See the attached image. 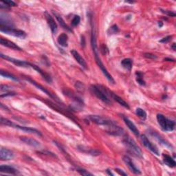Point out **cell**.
Returning <instances> with one entry per match:
<instances>
[{
	"label": "cell",
	"mask_w": 176,
	"mask_h": 176,
	"mask_svg": "<svg viewBox=\"0 0 176 176\" xmlns=\"http://www.w3.org/2000/svg\"><path fill=\"white\" fill-rule=\"evenodd\" d=\"M91 45H92V50L94 52V54L95 57V61L96 63H97L98 66L100 67V69L101 70V71L103 73V74L105 76V77L107 78V80L109 81L110 83L112 84L115 83V81H114V79L113 78L112 76H111L109 72L107 71V70L106 69V67H105L104 64L102 63V61L98 55V50L97 47V43H96V31L95 28L94 26H92V34H91Z\"/></svg>",
	"instance_id": "6da1fadb"
},
{
	"label": "cell",
	"mask_w": 176,
	"mask_h": 176,
	"mask_svg": "<svg viewBox=\"0 0 176 176\" xmlns=\"http://www.w3.org/2000/svg\"><path fill=\"white\" fill-rule=\"evenodd\" d=\"M123 142H124L126 146L128 148L129 151H130L132 154H134L135 156L139 158H142L141 149L137 145L136 142H135L133 139H131L130 136H125L124 139H123Z\"/></svg>",
	"instance_id": "7a4b0ae2"
},
{
	"label": "cell",
	"mask_w": 176,
	"mask_h": 176,
	"mask_svg": "<svg viewBox=\"0 0 176 176\" xmlns=\"http://www.w3.org/2000/svg\"><path fill=\"white\" fill-rule=\"evenodd\" d=\"M1 124L2 125H5V126H9V127H14V128H17L19 130H21L22 131H24L26 132H28V133H33V134H35L37 135H39V136H42V134L39 131H38L36 129L34 128H31V127H23V126H20L19 125H16L12 122L10 120H8L7 118H3L2 117L1 118Z\"/></svg>",
	"instance_id": "3957f363"
},
{
	"label": "cell",
	"mask_w": 176,
	"mask_h": 176,
	"mask_svg": "<svg viewBox=\"0 0 176 176\" xmlns=\"http://www.w3.org/2000/svg\"><path fill=\"white\" fill-rule=\"evenodd\" d=\"M0 31L5 34L12 35V36L21 38V39H25L27 34L24 31L19 29H15L13 27H8V26H0Z\"/></svg>",
	"instance_id": "277c9868"
},
{
	"label": "cell",
	"mask_w": 176,
	"mask_h": 176,
	"mask_svg": "<svg viewBox=\"0 0 176 176\" xmlns=\"http://www.w3.org/2000/svg\"><path fill=\"white\" fill-rule=\"evenodd\" d=\"M87 119L91 122L95 123L96 125L106 126L107 127L115 123L113 121H111V120L109 118H105V117L98 115H90L87 116Z\"/></svg>",
	"instance_id": "5b68a950"
},
{
	"label": "cell",
	"mask_w": 176,
	"mask_h": 176,
	"mask_svg": "<svg viewBox=\"0 0 176 176\" xmlns=\"http://www.w3.org/2000/svg\"><path fill=\"white\" fill-rule=\"evenodd\" d=\"M90 89L98 99L101 100V101L107 104L111 103L110 98L105 94V93L102 91V90L100 87L99 86H97V85L92 86L90 87Z\"/></svg>",
	"instance_id": "8992f818"
},
{
	"label": "cell",
	"mask_w": 176,
	"mask_h": 176,
	"mask_svg": "<svg viewBox=\"0 0 176 176\" xmlns=\"http://www.w3.org/2000/svg\"><path fill=\"white\" fill-rule=\"evenodd\" d=\"M140 140H141L143 145L145 146V147L147 148L149 150H150L152 153H154L157 155H160V151L157 148V146L154 145V144L148 139V138L146 137L145 135H142V136H140Z\"/></svg>",
	"instance_id": "52a82bcc"
},
{
	"label": "cell",
	"mask_w": 176,
	"mask_h": 176,
	"mask_svg": "<svg viewBox=\"0 0 176 176\" xmlns=\"http://www.w3.org/2000/svg\"><path fill=\"white\" fill-rule=\"evenodd\" d=\"M1 56V57L4 58L6 61H10V62L14 63V65H16L17 66H19V67H32V65H33V63H30L28 62V61H22V60H19V59H16V58H12L8 57V56L6 55H4L3 54H0Z\"/></svg>",
	"instance_id": "ba28073f"
},
{
	"label": "cell",
	"mask_w": 176,
	"mask_h": 176,
	"mask_svg": "<svg viewBox=\"0 0 176 176\" xmlns=\"http://www.w3.org/2000/svg\"><path fill=\"white\" fill-rule=\"evenodd\" d=\"M24 78L26 79V81H28V82H30V83L31 84L34 85V86L35 87H37L38 88V89H39L40 90H42L43 92L46 94L48 95V96H49L51 98L55 100V101H57V102H60V101H59V100H58V98L57 97V96L54 95L53 94H52L50 92H49V91H48V90H46L45 87H43L42 86H41L40 84L37 83V82L33 80V79L30 78V77H24Z\"/></svg>",
	"instance_id": "9c48e42d"
},
{
	"label": "cell",
	"mask_w": 176,
	"mask_h": 176,
	"mask_svg": "<svg viewBox=\"0 0 176 176\" xmlns=\"http://www.w3.org/2000/svg\"><path fill=\"white\" fill-rule=\"evenodd\" d=\"M122 160L123 161H124V162L126 164V165H127V166L129 167V169H130L131 171L134 173V174H137V175L141 174V171H140V169L138 168L136 165H135V164L134 163L133 161L131 160V159L130 157L125 155V156L123 157Z\"/></svg>",
	"instance_id": "30bf717a"
},
{
	"label": "cell",
	"mask_w": 176,
	"mask_h": 176,
	"mask_svg": "<svg viewBox=\"0 0 176 176\" xmlns=\"http://www.w3.org/2000/svg\"><path fill=\"white\" fill-rule=\"evenodd\" d=\"M71 54H72L73 57L75 58V60L78 63L79 65H80L85 70H87V65L86 61H85L84 58L81 57V55L79 54L77 50H71Z\"/></svg>",
	"instance_id": "8fae6325"
},
{
	"label": "cell",
	"mask_w": 176,
	"mask_h": 176,
	"mask_svg": "<svg viewBox=\"0 0 176 176\" xmlns=\"http://www.w3.org/2000/svg\"><path fill=\"white\" fill-rule=\"evenodd\" d=\"M45 15H46V19L47 20V22H48L50 28L51 29L52 33L53 34L56 33V32L57 31L58 27H57V23L55 22V20L53 19V17H52L50 14L48 13V12H46Z\"/></svg>",
	"instance_id": "7c38bea8"
},
{
	"label": "cell",
	"mask_w": 176,
	"mask_h": 176,
	"mask_svg": "<svg viewBox=\"0 0 176 176\" xmlns=\"http://www.w3.org/2000/svg\"><path fill=\"white\" fill-rule=\"evenodd\" d=\"M123 120H124V122L126 125L127 126V127L132 131V133H133L136 136H140L139 130H138V128L136 127V126L134 125V123L132 122L130 119H129L127 117L124 116L123 117Z\"/></svg>",
	"instance_id": "4fadbf2b"
},
{
	"label": "cell",
	"mask_w": 176,
	"mask_h": 176,
	"mask_svg": "<svg viewBox=\"0 0 176 176\" xmlns=\"http://www.w3.org/2000/svg\"><path fill=\"white\" fill-rule=\"evenodd\" d=\"M14 157L13 151L6 148H1L0 150V159L2 160H10Z\"/></svg>",
	"instance_id": "5bb4252c"
},
{
	"label": "cell",
	"mask_w": 176,
	"mask_h": 176,
	"mask_svg": "<svg viewBox=\"0 0 176 176\" xmlns=\"http://www.w3.org/2000/svg\"><path fill=\"white\" fill-rule=\"evenodd\" d=\"M0 43H1V45L7 47V48H9L10 49L15 50H22V48L17 46V44L11 42V41L6 39L4 38H1V39H0Z\"/></svg>",
	"instance_id": "9a60e30c"
},
{
	"label": "cell",
	"mask_w": 176,
	"mask_h": 176,
	"mask_svg": "<svg viewBox=\"0 0 176 176\" xmlns=\"http://www.w3.org/2000/svg\"><path fill=\"white\" fill-rule=\"evenodd\" d=\"M151 134L153 136L155 139H156L158 142H159L160 144H162V145L166 146V147L168 148H172V145L170 144L169 142H167L166 140H165L163 138L160 136V135L158 134L156 131H151Z\"/></svg>",
	"instance_id": "2e32d148"
},
{
	"label": "cell",
	"mask_w": 176,
	"mask_h": 176,
	"mask_svg": "<svg viewBox=\"0 0 176 176\" xmlns=\"http://www.w3.org/2000/svg\"><path fill=\"white\" fill-rule=\"evenodd\" d=\"M52 13H53L54 15L56 17V19H57V20L58 21V22L59 23V24L61 25V27H62L63 28L65 29V30H67V31H69V32H72V30L69 28V26H67L65 21H64L63 19L62 18V17H61L59 14L57 13V12H54V10L52 11Z\"/></svg>",
	"instance_id": "e0dca14e"
},
{
	"label": "cell",
	"mask_w": 176,
	"mask_h": 176,
	"mask_svg": "<svg viewBox=\"0 0 176 176\" xmlns=\"http://www.w3.org/2000/svg\"><path fill=\"white\" fill-rule=\"evenodd\" d=\"M78 149L79 151L83 152V153L89 154L92 155H100V151H98V150H96V149H95L88 148V147H86V146H79L78 147Z\"/></svg>",
	"instance_id": "ac0fdd59"
},
{
	"label": "cell",
	"mask_w": 176,
	"mask_h": 176,
	"mask_svg": "<svg viewBox=\"0 0 176 176\" xmlns=\"http://www.w3.org/2000/svg\"><path fill=\"white\" fill-rule=\"evenodd\" d=\"M20 139L22 142H23L27 145H30L31 146H34V147H37V146H40V143L37 141V140H34L33 138H28V137H21Z\"/></svg>",
	"instance_id": "d6986e66"
},
{
	"label": "cell",
	"mask_w": 176,
	"mask_h": 176,
	"mask_svg": "<svg viewBox=\"0 0 176 176\" xmlns=\"http://www.w3.org/2000/svg\"><path fill=\"white\" fill-rule=\"evenodd\" d=\"M163 162L166 165L171 167V168H174V167L176 166V162L175 160L169 155H163Z\"/></svg>",
	"instance_id": "ffe728a7"
},
{
	"label": "cell",
	"mask_w": 176,
	"mask_h": 176,
	"mask_svg": "<svg viewBox=\"0 0 176 176\" xmlns=\"http://www.w3.org/2000/svg\"><path fill=\"white\" fill-rule=\"evenodd\" d=\"M110 98L114 99V101H116L117 102H118V103H119L120 105H122V107L127 108V109H130V106H129L127 102H125L124 100H123L122 98L120 97V96H118V95H116V94L111 92Z\"/></svg>",
	"instance_id": "44dd1931"
},
{
	"label": "cell",
	"mask_w": 176,
	"mask_h": 176,
	"mask_svg": "<svg viewBox=\"0 0 176 176\" xmlns=\"http://www.w3.org/2000/svg\"><path fill=\"white\" fill-rule=\"evenodd\" d=\"M0 172L9 174H16L17 171L13 166L8 165H1V166H0Z\"/></svg>",
	"instance_id": "7402d4cb"
},
{
	"label": "cell",
	"mask_w": 176,
	"mask_h": 176,
	"mask_svg": "<svg viewBox=\"0 0 176 176\" xmlns=\"http://www.w3.org/2000/svg\"><path fill=\"white\" fill-rule=\"evenodd\" d=\"M156 117H157V121L158 123H159V125H160L161 128H162L164 131H166L167 118L162 114H158Z\"/></svg>",
	"instance_id": "603a6c76"
},
{
	"label": "cell",
	"mask_w": 176,
	"mask_h": 176,
	"mask_svg": "<svg viewBox=\"0 0 176 176\" xmlns=\"http://www.w3.org/2000/svg\"><path fill=\"white\" fill-rule=\"evenodd\" d=\"M67 40H68V37L66 33H62L58 36L57 39V42L62 47H67Z\"/></svg>",
	"instance_id": "cb8c5ba5"
},
{
	"label": "cell",
	"mask_w": 176,
	"mask_h": 176,
	"mask_svg": "<svg viewBox=\"0 0 176 176\" xmlns=\"http://www.w3.org/2000/svg\"><path fill=\"white\" fill-rule=\"evenodd\" d=\"M121 65L125 69L130 71L132 69V66H133V60L130 58H124V59L121 61Z\"/></svg>",
	"instance_id": "d4e9b609"
},
{
	"label": "cell",
	"mask_w": 176,
	"mask_h": 176,
	"mask_svg": "<svg viewBox=\"0 0 176 176\" xmlns=\"http://www.w3.org/2000/svg\"><path fill=\"white\" fill-rule=\"evenodd\" d=\"M136 81L138 82V83L140 84V86H145V81L144 80L143 78V73L140 72V71H137L136 72Z\"/></svg>",
	"instance_id": "484cf974"
},
{
	"label": "cell",
	"mask_w": 176,
	"mask_h": 176,
	"mask_svg": "<svg viewBox=\"0 0 176 176\" xmlns=\"http://www.w3.org/2000/svg\"><path fill=\"white\" fill-rule=\"evenodd\" d=\"M0 73H1V76L3 77L10 78V79H12V80H14L16 81H19V79L17 78L15 76H14L13 74H10V73L6 71H3V70H1V72Z\"/></svg>",
	"instance_id": "4316f807"
},
{
	"label": "cell",
	"mask_w": 176,
	"mask_h": 176,
	"mask_svg": "<svg viewBox=\"0 0 176 176\" xmlns=\"http://www.w3.org/2000/svg\"><path fill=\"white\" fill-rule=\"evenodd\" d=\"M175 127V121H172V120H169L167 118L166 121V131H171L174 130Z\"/></svg>",
	"instance_id": "83f0119b"
},
{
	"label": "cell",
	"mask_w": 176,
	"mask_h": 176,
	"mask_svg": "<svg viewBox=\"0 0 176 176\" xmlns=\"http://www.w3.org/2000/svg\"><path fill=\"white\" fill-rule=\"evenodd\" d=\"M136 114L138 116L141 118L143 120H145L146 118V111L142 108H137L136 110Z\"/></svg>",
	"instance_id": "f1b7e54d"
},
{
	"label": "cell",
	"mask_w": 176,
	"mask_h": 176,
	"mask_svg": "<svg viewBox=\"0 0 176 176\" xmlns=\"http://www.w3.org/2000/svg\"><path fill=\"white\" fill-rule=\"evenodd\" d=\"M75 87L77 88V90L78 91V92H83L85 91V86H84V84L81 83V82H79V81L76 82Z\"/></svg>",
	"instance_id": "f546056e"
},
{
	"label": "cell",
	"mask_w": 176,
	"mask_h": 176,
	"mask_svg": "<svg viewBox=\"0 0 176 176\" xmlns=\"http://www.w3.org/2000/svg\"><path fill=\"white\" fill-rule=\"evenodd\" d=\"M81 22V18H80V17H79L78 15H75L74 17V18L72 19V25L73 26H77L79 24V23H80Z\"/></svg>",
	"instance_id": "4dcf8cb0"
},
{
	"label": "cell",
	"mask_w": 176,
	"mask_h": 176,
	"mask_svg": "<svg viewBox=\"0 0 176 176\" xmlns=\"http://www.w3.org/2000/svg\"><path fill=\"white\" fill-rule=\"evenodd\" d=\"M118 26L116 25H114L111 26V27L108 30V33L110 34H116L118 32Z\"/></svg>",
	"instance_id": "1f68e13d"
},
{
	"label": "cell",
	"mask_w": 176,
	"mask_h": 176,
	"mask_svg": "<svg viewBox=\"0 0 176 176\" xmlns=\"http://www.w3.org/2000/svg\"><path fill=\"white\" fill-rule=\"evenodd\" d=\"M77 171L81 175H93L92 174H91V173H90L88 171H87V170L86 169H77Z\"/></svg>",
	"instance_id": "d6a6232c"
},
{
	"label": "cell",
	"mask_w": 176,
	"mask_h": 176,
	"mask_svg": "<svg viewBox=\"0 0 176 176\" xmlns=\"http://www.w3.org/2000/svg\"><path fill=\"white\" fill-rule=\"evenodd\" d=\"M12 87L10 86H8L7 85H1V91L2 92H10V90H11Z\"/></svg>",
	"instance_id": "836d02e7"
},
{
	"label": "cell",
	"mask_w": 176,
	"mask_h": 176,
	"mask_svg": "<svg viewBox=\"0 0 176 176\" xmlns=\"http://www.w3.org/2000/svg\"><path fill=\"white\" fill-rule=\"evenodd\" d=\"M161 11H162L163 13H165V14H166V15L169 16V17H175V13L173 11L166 10H162V9H161Z\"/></svg>",
	"instance_id": "e575fe53"
},
{
	"label": "cell",
	"mask_w": 176,
	"mask_h": 176,
	"mask_svg": "<svg viewBox=\"0 0 176 176\" xmlns=\"http://www.w3.org/2000/svg\"><path fill=\"white\" fill-rule=\"evenodd\" d=\"M2 2L6 5L8 8L12 7V6H17L15 3L13 1H10V0H8V1H3Z\"/></svg>",
	"instance_id": "d590c367"
},
{
	"label": "cell",
	"mask_w": 176,
	"mask_h": 176,
	"mask_svg": "<svg viewBox=\"0 0 176 176\" xmlns=\"http://www.w3.org/2000/svg\"><path fill=\"white\" fill-rule=\"evenodd\" d=\"M144 57L146 58H149V59H156L157 56L151 53H145L144 54Z\"/></svg>",
	"instance_id": "8d00e7d4"
},
{
	"label": "cell",
	"mask_w": 176,
	"mask_h": 176,
	"mask_svg": "<svg viewBox=\"0 0 176 176\" xmlns=\"http://www.w3.org/2000/svg\"><path fill=\"white\" fill-rule=\"evenodd\" d=\"M171 38H172V36L171 35V36H167L165 38H163L162 39H161L160 41V43H167V42H170V41L171 40Z\"/></svg>",
	"instance_id": "74e56055"
},
{
	"label": "cell",
	"mask_w": 176,
	"mask_h": 176,
	"mask_svg": "<svg viewBox=\"0 0 176 176\" xmlns=\"http://www.w3.org/2000/svg\"><path fill=\"white\" fill-rule=\"evenodd\" d=\"M16 95V93L15 92H6L5 94H2L1 95V97H4V96H14Z\"/></svg>",
	"instance_id": "f35d334b"
},
{
	"label": "cell",
	"mask_w": 176,
	"mask_h": 176,
	"mask_svg": "<svg viewBox=\"0 0 176 176\" xmlns=\"http://www.w3.org/2000/svg\"><path fill=\"white\" fill-rule=\"evenodd\" d=\"M116 171L118 173V174H120V175H125V176H126V175H127V174H126L125 172H124L122 171V170H121V169H118V168H116Z\"/></svg>",
	"instance_id": "ab89813d"
},
{
	"label": "cell",
	"mask_w": 176,
	"mask_h": 176,
	"mask_svg": "<svg viewBox=\"0 0 176 176\" xmlns=\"http://www.w3.org/2000/svg\"><path fill=\"white\" fill-rule=\"evenodd\" d=\"M101 51L102 52V54L104 53V51H105V54H106V51L108 52V48H107V46L103 44V45L101 46Z\"/></svg>",
	"instance_id": "60d3db41"
},
{
	"label": "cell",
	"mask_w": 176,
	"mask_h": 176,
	"mask_svg": "<svg viewBox=\"0 0 176 176\" xmlns=\"http://www.w3.org/2000/svg\"><path fill=\"white\" fill-rule=\"evenodd\" d=\"M85 44H86V42H85V38L83 36H82L81 38V45L85 46Z\"/></svg>",
	"instance_id": "b9f144b4"
},
{
	"label": "cell",
	"mask_w": 176,
	"mask_h": 176,
	"mask_svg": "<svg viewBox=\"0 0 176 176\" xmlns=\"http://www.w3.org/2000/svg\"><path fill=\"white\" fill-rule=\"evenodd\" d=\"M106 172H107V174H108V175H114V174H112V173H111V170H110V169H107V171H106Z\"/></svg>",
	"instance_id": "7bdbcfd3"
},
{
	"label": "cell",
	"mask_w": 176,
	"mask_h": 176,
	"mask_svg": "<svg viewBox=\"0 0 176 176\" xmlns=\"http://www.w3.org/2000/svg\"><path fill=\"white\" fill-rule=\"evenodd\" d=\"M171 48H173V50H176V48H175V43H173Z\"/></svg>",
	"instance_id": "ee69618b"
},
{
	"label": "cell",
	"mask_w": 176,
	"mask_h": 176,
	"mask_svg": "<svg viewBox=\"0 0 176 176\" xmlns=\"http://www.w3.org/2000/svg\"><path fill=\"white\" fill-rule=\"evenodd\" d=\"M160 23H158V25H159L160 27H162V23H161V22H160Z\"/></svg>",
	"instance_id": "f6af8a7d"
}]
</instances>
